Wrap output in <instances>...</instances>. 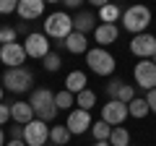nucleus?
Returning a JSON list of instances; mask_svg holds the SVG:
<instances>
[{"label": "nucleus", "mask_w": 156, "mask_h": 146, "mask_svg": "<svg viewBox=\"0 0 156 146\" xmlns=\"http://www.w3.org/2000/svg\"><path fill=\"white\" fill-rule=\"evenodd\" d=\"M50 141V125L34 118L31 123L23 125V144L26 146H44Z\"/></svg>", "instance_id": "423d86ee"}, {"label": "nucleus", "mask_w": 156, "mask_h": 146, "mask_svg": "<svg viewBox=\"0 0 156 146\" xmlns=\"http://www.w3.org/2000/svg\"><path fill=\"white\" fill-rule=\"evenodd\" d=\"M94 146H109V141H96Z\"/></svg>", "instance_id": "e433bc0d"}, {"label": "nucleus", "mask_w": 156, "mask_h": 146, "mask_svg": "<svg viewBox=\"0 0 156 146\" xmlns=\"http://www.w3.org/2000/svg\"><path fill=\"white\" fill-rule=\"evenodd\" d=\"M109 133H112V125H107L104 120L91 123V136H94L96 141H109Z\"/></svg>", "instance_id": "b1692460"}, {"label": "nucleus", "mask_w": 156, "mask_h": 146, "mask_svg": "<svg viewBox=\"0 0 156 146\" xmlns=\"http://www.w3.org/2000/svg\"><path fill=\"white\" fill-rule=\"evenodd\" d=\"M76 104H78V110H86V112H89L91 107L96 104V94L91 89H83L81 94H76Z\"/></svg>", "instance_id": "5701e85b"}, {"label": "nucleus", "mask_w": 156, "mask_h": 146, "mask_svg": "<svg viewBox=\"0 0 156 146\" xmlns=\"http://www.w3.org/2000/svg\"><path fill=\"white\" fill-rule=\"evenodd\" d=\"M29 104H31V110H34V115H37V120H42V123H50V120L57 115L55 94H52L50 89H34V91H31V99H29Z\"/></svg>", "instance_id": "f257e3e1"}, {"label": "nucleus", "mask_w": 156, "mask_h": 146, "mask_svg": "<svg viewBox=\"0 0 156 146\" xmlns=\"http://www.w3.org/2000/svg\"><path fill=\"white\" fill-rule=\"evenodd\" d=\"M8 120H11V107L0 102V125H5Z\"/></svg>", "instance_id": "7c9ffc66"}, {"label": "nucleus", "mask_w": 156, "mask_h": 146, "mask_svg": "<svg viewBox=\"0 0 156 146\" xmlns=\"http://www.w3.org/2000/svg\"><path fill=\"white\" fill-rule=\"evenodd\" d=\"M117 26L115 24H96V29H94V39L99 42V47H107V45H112V42L117 39Z\"/></svg>", "instance_id": "2eb2a0df"}, {"label": "nucleus", "mask_w": 156, "mask_h": 146, "mask_svg": "<svg viewBox=\"0 0 156 146\" xmlns=\"http://www.w3.org/2000/svg\"><path fill=\"white\" fill-rule=\"evenodd\" d=\"M130 52H133L135 57H140V60H151V57L156 55V37L154 34H135L133 42H130Z\"/></svg>", "instance_id": "0eeeda50"}, {"label": "nucleus", "mask_w": 156, "mask_h": 146, "mask_svg": "<svg viewBox=\"0 0 156 146\" xmlns=\"http://www.w3.org/2000/svg\"><path fill=\"white\" fill-rule=\"evenodd\" d=\"M151 63H156V55H154V57H151Z\"/></svg>", "instance_id": "58836bf2"}, {"label": "nucleus", "mask_w": 156, "mask_h": 146, "mask_svg": "<svg viewBox=\"0 0 156 146\" xmlns=\"http://www.w3.org/2000/svg\"><path fill=\"white\" fill-rule=\"evenodd\" d=\"M125 118H128V104H122V102L109 99L104 107H101V120H104L107 125H112V128L122 125Z\"/></svg>", "instance_id": "1a4fd4ad"}, {"label": "nucleus", "mask_w": 156, "mask_h": 146, "mask_svg": "<svg viewBox=\"0 0 156 146\" xmlns=\"http://www.w3.org/2000/svg\"><path fill=\"white\" fill-rule=\"evenodd\" d=\"M148 24H151V11L146 5H130L122 13V26L133 34H143Z\"/></svg>", "instance_id": "20e7f679"}, {"label": "nucleus", "mask_w": 156, "mask_h": 146, "mask_svg": "<svg viewBox=\"0 0 156 146\" xmlns=\"http://www.w3.org/2000/svg\"><path fill=\"white\" fill-rule=\"evenodd\" d=\"M65 50L73 52V55H81V52H89V39H86L83 34L78 31H70L65 37Z\"/></svg>", "instance_id": "f3484780"}, {"label": "nucleus", "mask_w": 156, "mask_h": 146, "mask_svg": "<svg viewBox=\"0 0 156 146\" xmlns=\"http://www.w3.org/2000/svg\"><path fill=\"white\" fill-rule=\"evenodd\" d=\"M151 110H148V104H146V97H135L133 102H130L128 104V115H133V118H146V115H148Z\"/></svg>", "instance_id": "6ab92c4d"}, {"label": "nucleus", "mask_w": 156, "mask_h": 146, "mask_svg": "<svg viewBox=\"0 0 156 146\" xmlns=\"http://www.w3.org/2000/svg\"><path fill=\"white\" fill-rule=\"evenodd\" d=\"M16 13L23 18V21H34L44 13V0H18Z\"/></svg>", "instance_id": "ddd939ff"}, {"label": "nucleus", "mask_w": 156, "mask_h": 146, "mask_svg": "<svg viewBox=\"0 0 156 146\" xmlns=\"http://www.w3.org/2000/svg\"><path fill=\"white\" fill-rule=\"evenodd\" d=\"M11 141H23V125H11Z\"/></svg>", "instance_id": "473e14b6"}, {"label": "nucleus", "mask_w": 156, "mask_h": 146, "mask_svg": "<svg viewBox=\"0 0 156 146\" xmlns=\"http://www.w3.org/2000/svg\"><path fill=\"white\" fill-rule=\"evenodd\" d=\"M70 31H73V18L65 11H55V13L47 16V21H44V37L47 39L52 37L57 42H65V37Z\"/></svg>", "instance_id": "f03ea898"}, {"label": "nucleus", "mask_w": 156, "mask_h": 146, "mask_svg": "<svg viewBox=\"0 0 156 146\" xmlns=\"http://www.w3.org/2000/svg\"><path fill=\"white\" fill-rule=\"evenodd\" d=\"M0 47H3V45H0Z\"/></svg>", "instance_id": "a19ab883"}, {"label": "nucleus", "mask_w": 156, "mask_h": 146, "mask_svg": "<svg viewBox=\"0 0 156 146\" xmlns=\"http://www.w3.org/2000/svg\"><path fill=\"white\" fill-rule=\"evenodd\" d=\"M91 115L86 112V110H70V115H68V123L65 128L70 130V136H81L86 133V130H91Z\"/></svg>", "instance_id": "f8f14e48"}, {"label": "nucleus", "mask_w": 156, "mask_h": 146, "mask_svg": "<svg viewBox=\"0 0 156 146\" xmlns=\"http://www.w3.org/2000/svg\"><path fill=\"white\" fill-rule=\"evenodd\" d=\"M109 146H130V133L122 128V125L112 128V133H109Z\"/></svg>", "instance_id": "4be33fe9"}, {"label": "nucleus", "mask_w": 156, "mask_h": 146, "mask_svg": "<svg viewBox=\"0 0 156 146\" xmlns=\"http://www.w3.org/2000/svg\"><path fill=\"white\" fill-rule=\"evenodd\" d=\"M86 84H89L86 73L83 71H73V73H68V78H65V91H70L76 97V94H81L86 89Z\"/></svg>", "instance_id": "a211bd4d"}, {"label": "nucleus", "mask_w": 156, "mask_h": 146, "mask_svg": "<svg viewBox=\"0 0 156 146\" xmlns=\"http://www.w3.org/2000/svg\"><path fill=\"white\" fill-rule=\"evenodd\" d=\"M65 5L68 8H78V5H81V0H65Z\"/></svg>", "instance_id": "72a5a7b5"}, {"label": "nucleus", "mask_w": 156, "mask_h": 146, "mask_svg": "<svg viewBox=\"0 0 156 146\" xmlns=\"http://www.w3.org/2000/svg\"><path fill=\"white\" fill-rule=\"evenodd\" d=\"M60 65H62V60H60V55H57V52H50V55L44 57V68H47L50 73L60 71Z\"/></svg>", "instance_id": "bb28decb"}, {"label": "nucleus", "mask_w": 156, "mask_h": 146, "mask_svg": "<svg viewBox=\"0 0 156 146\" xmlns=\"http://www.w3.org/2000/svg\"><path fill=\"white\" fill-rule=\"evenodd\" d=\"M117 18H120V8H117L115 3H104V5L99 8V21L101 24H115Z\"/></svg>", "instance_id": "412c9836"}, {"label": "nucleus", "mask_w": 156, "mask_h": 146, "mask_svg": "<svg viewBox=\"0 0 156 146\" xmlns=\"http://www.w3.org/2000/svg\"><path fill=\"white\" fill-rule=\"evenodd\" d=\"M96 29V16L91 11H81L76 18H73V31H78V34H89V31H94Z\"/></svg>", "instance_id": "4468645a"}, {"label": "nucleus", "mask_w": 156, "mask_h": 146, "mask_svg": "<svg viewBox=\"0 0 156 146\" xmlns=\"http://www.w3.org/2000/svg\"><path fill=\"white\" fill-rule=\"evenodd\" d=\"M0 60L5 63L8 68H23V63H26V50H23V45H18V42L3 45L0 47Z\"/></svg>", "instance_id": "9b49d317"}, {"label": "nucleus", "mask_w": 156, "mask_h": 146, "mask_svg": "<svg viewBox=\"0 0 156 146\" xmlns=\"http://www.w3.org/2000/svg\"><path fill=\"white\" fill-rule=\"evenodd\" d=\"M154 37H156V34H154Z\"/></svg>", "instance_id": "ea45409f"}, {"label": "nucleus", "mask_w": 156, "mask_h": 146, "mask_svg": "<svg viewBox=\"0 0 156 146\" xmlns=\"http://www.w3.org/2000/svg\"><path fill=\"white\" fill-rule=\"evenodd\" d=\"M18 8L16 0H0V16H5V13H13Z\"/></svg>", "instance_id": "c85d7f7f"}, {"label": "nucleus", "mask_w": 156, "mask_h": 146, "mask_svg": "<svg viewBox=\"0 0 156 146\" xmlns=\"http://www.w3.org/2000/svg\"><path fill=\"white\" fill-rule=\"evenodd\" d=\"M146 104H148V110L156 115V89H151L148 94H146Z\"/></svg>", "instance_id": "2f4dec72"}, {"label": "nucleus", "mask_w": 156, "mask_h": 146, "mask_svg": "<svg viewBox=\"0 0 156 146\" xmlns=\"http://www.w3.org/2000/svg\"><path fill=\"white\" fill-rule=\"evenodd\" d=\"M16 42V29L13 26H0V45H11Z\"/></svg>", "instance_id": "cd10ccee"}, {"label": "nucleus", "mask_w": 156, "mask_h": 146, "mask_svg": "<svg viewBox=\"0 0 156 146\" xmlns=\"http://www.w3.org/2000/svg\"><path fill=\"white\" fill-rule=\"evenodd\" d=\"M0 146H5V133H3V128H0Z\"/></svg>", "instance_id": "c9c22d12"}, {"label": "nucleus", "mask_w": 156, "mask_h": 146, "mask_svg": "<svg viewBox=\"0 0 156 146\" xmlns=\"http://www.w3.org/2000/svg\"><path fill=\"white\" fill-rule=\"evenodd\" d=\"M133 76H135V84H138L140 89H146V91L156 89V63H151V60H140L138 65H135Z\"/></svg>", "instance_id": "9d476101"}, {"label": "nucleus", "mask_w": 156, "mask_h": 146, "mask_svg": "<svg viewBox=\"0 0 156 146\" xmlns=\"http://www.w3.org/2000/svg\"><path fill=\"white\" fill-rule=\"evenodd\" d=\"M11 118L16 120V125H26V123H31L37 115H34V110H31L29 102H16V104H11Z\"/></svg>", "instance_id": "dca6fc26"}, {"label": "nucleus", "mask_w": 156, "mask_h": 146, "mask_svg": "<svg viewBox=\"0 0 156 146\" xmlns=\"http://www.w3.org/2000/svg\"><path fill=\"white\" fill-rule=\"evenodd\" d=\"M135 99V89L130 84H122V89H120V94H117V102H122V104H130V102Z\"/></svg>", "instance_id": "a878e982"}, {"label": "nucleus", "mask_w": 156, "mask_h": 146, "mask_svg": "<svg viewBox=\"0 0 156 146\" xmlns=\"http://www.w3.org/2000/svg\"><path fill=\"white\" fill-rule=\"evenodd\" d=\"M73 104H76V97H73L70 91L62 89V91H57V94H55V107H57V110H70Z\"/></svg>", "instance_id": "393cba45"}, {"label": "nucleus", "mask_w": 156, "mask_h": 146, "mask_svg": "<svg viewBox=\"0 0 156 146\" xmlns=\"http://www.w3.org/2000/svg\"><path fill=\"white\" fill-rule=\"evenodd\" d=\"M34 84V76L29 68H8L3 73V89L5 91H13V94H23L29 91Z\"/></svg>", "instance_id": "7ed1b4c3"}, {"label": "nucleus", "mask_w": 156, "mask_h": 146, "mask_svg": "<svg viewBox=\"0 0 156 146\" xmlns=\"http://www.w3.org/2000/svg\"><path fill=\"white\" fill-rule=\"evenodd\" d=\"M23 50H26V57H37V60H44L50 55V39L44 34H26V42H23Z\"/></svg>", "instance_id": "6e6552de"}, {"label": "nucleus", "mask_w": 156, "mask_h": 146, "mask_svg": "<svg viewBox=\"0 0 156 146\" xmlns=\"http://www.w3.org/2000/svg\"><path fill=\"white\" fill-rule=\"evenodd\" d=\"M120 89H122V81H109V84H107V94H109L112 99H117Z\"/></svg>", "instance_id": "c756f323"}, {"label": "nucleus", "mask_w": 156, "mask_h": 146, "mask_svg": "<svg viewBox=\"0 0 156 146\" xmlns=\"http://www.w3.org/2000/svg\"><path fill=\"white\" fill-rule=\"evenodd\" d=\"M50 141L55 146H65L68 141H70V130H68L65 125H52L50 128Z\"/></svg>", "instance_id": "aec40b11"}, {"label": "nucleus", "mask_w": 156, "mask_h": 146, "mask_svg": "<svg viewBox=\"0 0 156 146\" xmlns=\"http://www.w3.org/2000/svg\"><path fill=\"white\" fill-rule=\"evenodd\" d=\"M3 94H5V89H3V86H0V102H3Z\"/></svg>", "instance_id": "4c0bfd02"}, {"label": "nucleus", "mask_w": 156, "mask_h": 146, "mask_svg": "<svg viewBox=\"0 0 156 146\" xmlns=\"http://www.w3.org/2000/svg\"><path fill=\"white\" fill-rule=\"evenodd\" d=\"M5 146H26V144H23V141H8Z\"/></svg>", "instance_id": "f704fd0d"}, {"label": "nucleus", "mask_w": 156, "mask_h": 146, "mask_svg": "<svg viewBox=\"0 0 156 146\" xmlns=\"http://www.w3.org/2000/svg\"><path fill=\"white\" fill-rule=\"evenodd\" d=\"M86 63L96 76H112L115 73V57L104 50V47H94L86 52Z\"/></svg>", "instance_id": "39448f33"}]
</instances>
